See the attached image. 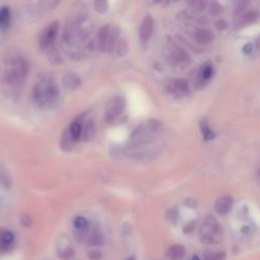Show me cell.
<instances>
[{
    "label": "cell",
    "instance_id": "1",
    "mask_svg": "<svg viewBox=\"0 0 260 260\" xmlns=\"http://www.w3.org/2000/svg\"><path fill=\"white\" fill-rule=\"evenodd\" d=\"M28 73L27 60L20 55H13L6 58L0 66V81L9 88H16L24 81Z\"/></svg>",
    "mask_w": 260,
    "mask_h": 260
},
{
    "label": "cell",
    "instance_id": "2",
    "mask_svg": "<svg viewBox=\"0 0 260 260\" xmlns=\"http://www.w3.org/2000/svg\"><path fill=\"white\" fill-rule=\"evenodd\" d=\"M59 95L58 85L51 77L41 78L33 89V101L35 105L41 109L54 106L59 99Z\"/></svg>",
    "mask_w": 260,
    "mask_h": 260
},
{
    "label": "cell",
    "instance_id": "3",
    "mask_svg": "<svg viewBox=\"0 0 260 260\" xmlns=\"http://www.w3.org/2000/svg\"><path fill=\"white\" fill-rule=\"evenodd\" d=\"M199 238L206 245H215L223 238V229L221 224L213 216H207L203 220L199 228Z\"/></svg>",
    "mask_w": 260,
    "mask_h": 260
},
{
    "label": "cell",
    "instance_id": "4",
    "mask_svg": "<svg viewBox=\"0 0 260 260\" xmlns=\"http://www.w3.org/2000/svg\"><path fill=\"white\" fill-rule=\"evenodd\" d=\"M163 130V124L160 121L152 120L141 126L132 135V144L140 146L142 144H149L154 140V136L158 135Z\"/></svg>",
    "mask_w": 260,
    "mask_h": 260
},
{
    "label": "cell",
    "instance_id": "5",
    "mask_svg": "<svg viewBox=\"0 0 260 260\" xmlns=\"http://www.w3.org/2000/svg\"><path fill=\"white\" fill-rule=\"evenodd\" d=\"M118 34L110 25L102 27L97 36V47L101 52H110L114 49Z\"/></svg>",
    "mask_w": 260,
    "mask_h": 260
},
{
    "label": "cell",
    "instance_id": "6",
    "mask_svg": "<svg viewBox=\"0 0 260 260\" xmlns=\"http://www.w3.org/2000/svg\"><path fill=\"white\" fill-rule=\"evenodd\" d=\"M126 107V102L125 99L121 96H115L110 99V101L107 103L105 113H104V118L107 123H111L115 121L122 112L124 111Z\"/></svg>",
    "mask_w": 260,
    "mask_h": 260
},
{
    "label": "cell",
    "instance_id": "7",
    "mask_svg": "<svg viewBox=\"0 0 260 260\" xmlns=\"http://www.w3.org/2000/svg\"><path fill=\"white\" fill-rule=\"evenodd\" d=\"M59 30V24L58 22H53L51 23L49 26H47L44 31L42 32L41 36H40V47L43 50H46L50 48L52 45H53L57 34Z\"/></svg>",
    "mask_w": 260,
    "mask_h": 260
},
{
    "label": "cell",
    "instance_id": "8",
    "mask_svg": "<svg viewBox=\"0 0 260 260\" xmlns=\"http://www.w3.org/2000/svg\"><path fill=\"white\" fill-rule=\"evenodd\" d=\"M189 83L184 78L171 80L167 85V91L177 98H182L189 93Z\"/></svg>",
    "mask_w": 260,
    "mask_h": 260
},
{
    "label": "cell",
    "instance_id": "9",
    "mask_svg": "<svg viewBox=\"0 0 260 260\" xmlns=\"http://www.w3.org/2000/svg\"><path fill=\"white\" fill-rule=\"evenodd\" d=\"M56 253L57 255L62 259H69L74 256V249L73 247V244L68 237L62 236L56 245Z\"/></svg>",
    "mask_w": 260,
    "mask_h": 260
},
{
    "label": "cell",
    "instance_id": "10",
    "mask_svg": "<svg viewBox=\"0 0 260 260\" xmlns=\"http://www.w3.org/2000/svg\"><path fill=\"white\" fill-rule=\"evenodd\" d=\"M153 19L150 14L145 16L140 29V39L142 43H148L153 32Z\"/></svg>",
    "mask_w": 260,
    "mask_h": 260
},
{
    "label": "cell",
    "instance_id": "11",
    "mask_svg": "<svg viewBox=\"0 0 260 260\" xmlns=\"http://www.w3.org/2000/svg\"><path fill=\"white\" fill-rule=\"evenodd\" d=\"M14 234L7 229H0V252L6 253L10 251L14 245Z\"/></svg>",
    "mask_w": 260,
    "mask_h": 260
},
{
    "label": "cell",
    "instance_id": "12",
    "mask_svg": "<svg viewBox=\"0 0 260 260\" xmlns=\"http://www.w3.org/2000/svg\"><path fill=\"white\" fill-rule=\"evenodd\" d=\"M233 207V199L230 196H223L216 201L215 210L220 216L228 215Z\"/></svg>",
    "mask_w": 260,
    "mask_h": 260
},
{
    "label": "cell",
    "instance_id": "13",
    "mask_svg": "<svg viewBox=\"0 0 260 260\" xmlns=\"http://www.w3.org/2000/svg\"><path fill=\"white\" fill-rule=\"evenodd\" d=\"M171 59L177 66H186L190 63L189 55L186 53L184 50H182L180 48H177L174 52H173Z\"/></svg>",
    "mask_w": 260,
    "mask_h": 260
},
{
    "label": "cell",
    "instance_id": "14",
    "mask_svg": "<svg viewBox=\"0 0 260 260\" xmlns=\"http://www.w3.org/2000/svg\"><path fill=\"white\" fill-rule=\"evenodd\" d=\"M194 38L196 40L197 43L199 44H209L211 43L215 36L212 31L207 30V29H198L196 30L195 32V35H194Z\"/></svg>",
    "mask_w": 260,
    "mask_h": 260
},
{
    "label": "cell",
    "instance_id": "15",
    "mask_svg": "<svg viewBox=\"0 0 260 260\" xmlns=\"http://www.w3.org/2000/svg\"><path fill=\"white\" fill-rule=\"evenodd\" d=\"M85 243L88 246L91 247H96V246H101L104 243V239L101 234L97 229L93 230L88 236L85 237Z\"/></svg>",
    "mask_w": 260,
    "mask_h": 260
},
{
    "label": "cell",
    "instance_id": "16",
    "mask_svg": "<svg viewBox=\"0 0 260 260\" xmlns=\"http://www.w3.org/2000/svg\"><path fill=\"white\" fill-rule=\"evenodd\" d=\"M185 254H186V250L184 246L182 245L172 246L168 249V252H167V256L171 260H181L184 258Z\"/></svg>",
    "mask_w": 260,
    "mask_h": 260
},
{
    "label": "cell",
    "instance_id": "17",
    "mask_svg": "<svg viewBox=\"0 0 260 260\" xmlns=\"http://www.w3.org/2000/svg\"><path fill=\"white\" fill-rule=\"evenodd\" d=\"M67 132L74 143L79 141V138L81 137V133H82L81 123L79 122V121H74V122L71 124V126H69V128L67 129Z\"/></svg>",
    "mask_w": 260,
    "mask_h": 260
},
{
    "label": "cell",
    "instance_id": "18",
    "mask_svg": "<svg viewBox=\"0 0 260 260\" xmlns=\"http://www.w3.org/2000/svg\"><path fill=\"white\" fill-rule=\"evenodd\" d=\"M10 20H11L10 9L7 6H4L0 9V28L5 31L9 27Z\"/></svg>",
    "mask_w": 260,
    "mask_h": 260
},
{
    "label": "cell",
    "instance_id": "19",
    "mask_svg": "<svg viewBox=\"0 0 260 260\" xmlns=\"http://www.w3.org/2000/svg\"><path fill=\"white\" fill-rule=\"evenodd\" d=\"M63 83H64V85L67 86L68 89L75 90V89L79 88V85L81 84V80L75 74H67L63 77Z\"/></svg>",
    "mask_w": 260,
    "mask_h": 260
},
{
    "label": "cell",
    "instance_id": "20",
    "mask_svg": "<svg viewBox=\"0 0 260 260\" xmlns=\"http://www.w3.org/2000/svg\"><path fill=\"white\" fill-rule=\"evenodd\" d=\"M74 226L76 231L78 232H85L90 228V223L83 217H76L74 220Z\"/></svg>",
    "mask_w": 260,
    "mask_h": 260
},
{
    "label": "cell",
    "instance_id": "21",
    "mask_svg": "<svg viewBox=\"0 0 260 260\" xmlns=\"http://www.w3.org/2000/svg\"><path fill=\"white\" fill-rule=\"evenodd\" d=\"M226 253L223 251H206L203 254V260H224Z\"/></svg>",
    "mask_w": 260,
    "mask_h": 260
},
{
    "label": "cell",
    "instance_id": "22",
    "mask_svg": "<svg viewBox=\"0 0 260 260\" xmlns=\"http://www.w3.org/2000/svg\"><path fill=\"white\" fill-rule=\"evenodd\" d=\"M213 74H214V68L212 66V64H204L202 65L201 69H200V78L202 80H209L212 76H213Z\"/></svg>",
    "mask_w": 260,
    "mask_h": 260
},
{
    "label": "cell",
    "instance_id": "23",
    "mask_svg": "<svg viewBox=\"0 0 260 260\" xmlns=\"http://www.w3.org/2000/svg\"><path fill=\"white\" fill-rule=\"evenodd\" d=\"M200 127H201V132H202V135L204 137L205 141H211V140H214L216 134L213 130H211V128L209 127V125H207L206 121L203 120L201 121L200 123Z\"/></svg>",
    "mask_w": 260,
    "mask_h": 260
},
{
    "label": "cell",
    "instance_id": "24",
    "mask_svg": "<svg viewBox=\"0 0 260 260\" xmlns=\"http://www.w3.org/2000/svg\"><path fill=\"white\" fill-rule=\"evenodd\" d=\"M95 8L98 12L105 13L108 10V2H106V1H96L95 2Z\"/></svg>",
    "mask_w": 260,
    "mask_h": 260
},
{
    "label": "cell",
    "instance_id": "25",
    "mask_svg": "<svg viewBox=\"0 0 260 260\" xmlns=\"http://www.w3.org/2000/svg\"><path fill=\"white\" fill-rule=\"evenodd\" d=\"M222 11H223V8H222V6H221L219 3H217V2H213V3L211 4V7H210V13H211V14H213V15H218V14H220Z\"/></svg>",
    "mask_w": 260,
    "mask_h": 260
},
{
    "label": "cell",
    "instance_id": "26",
    "mask_svg": "<svg viewBox=\"0 0 260 260\" xmlns=\"http://www.w3.org/2000/svg\"><path fill=\"white\" fill-rule=\"evenodd\" d=\"M257 16H258L257 12H255V11H251V12H248L247 14L244 15L243 21L245 20L248 24H250V23H253V22H255V21L257 20Z\"/></svg>",
    "mask_w": 260,
    "mask_h": 260
},
{
    "label": "cell",
    "instance_id": "27",
    "mask_svg": "<svg viewBox=\"0 0 260 260\" xmlns=\"http://www.w3.org/2000/svg\"><path fill=\"white\" fill-rule=\"evenodd\" d=\"M89 258L91 260H100L102 258V252L99 250H92L89 253Z\"/></svg>",
    "mask_w": 260,
    "mask_h": 260
},
{
    "label": "cell",
    "instance_id": "28",
    "mask_svg": "<svg viewBox=\"0 0 260 260\" xmlns=\"http://www.w3.org/2000/svg\"><path fill=\"white\" fill-rule=\"evenodd\" d=\"M192 4H193L194 8L199 9V10H202V9H204V7H205V5H206V2H203V1H197V2H193Z\"/></svg>",
    "mask_w": 260,
    "mask_h": 260
},
{
    "label": "cell",
    "instance_id": "29",
    "mask_svg": "<svg viewBox=\"0 0 260 260\" xmlns=\"http://www.w3.org/2000/svg\"><path fill=\"white\" fill-rule=\"evenodd\" d=\"M251 51H252V45H251V44H247L246 46L243 47V53H245V54H249Z\"/></svg>",
    "mask_w": 260,
    "mask_h": 260
},
{
    "label": "cell",
    "instance_id": "30",
    "mask_svg": "<svg viewBox=\"0 0 260 260\" xmlns=\"http://www.w3.org/2000/svg\"><path fill=\"white\" fill-rule=\"evenodd\" d=\"M192 260H201V259L199 258V256H197V255H193V257H192Z\"/></svg>",
    "mask_w": 260,
    "mask_h": 260
},
{
    "label": "cell",
    "instance_id": "31",
    "mask_svg": "<svg viewBox=\"0 0 260 260\" xmlns=\"http://www.w3.org/2000/svg\"><path fill=\"white\" fill-rule=\"evenodd\" d=\"M129 260H134V259H133V258H131V259H129Z\"/></svg>",
    "mask_w": 260,
    "mask_h": 260
}]
</instances>
